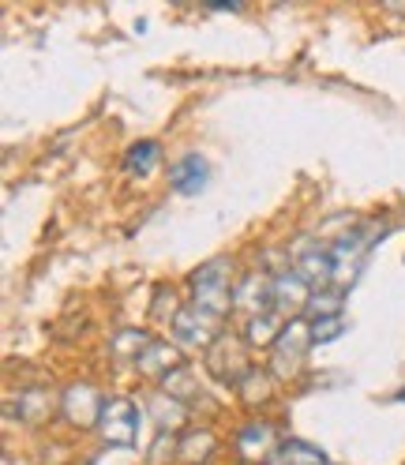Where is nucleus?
I'll return each mask as SVG.
<instances>
[{"instance_id": "f257e3e1", "label": "nucleus", "mask_w": 405, "mask_h": 465, "mask_svg": "<svg viewBox=\"0 0 405 465\" xmlns=\"http://www.w3.org/2000/svg\"><path fill=\"white\" fill-rule=\"evenodd\" d=\"M192 304L211 312V315H229V308H233V263L229 259H207V263H199L192 271Z\"/></svg>"}, {"instance_id": "f03ea898", "label": "nucleus", "mask_w": 405, "mask_h": 465, "mask_svg": "<svg viewBox=\"0 0 405 465\" xmlns=\"http://www.w3.org/2000/svg\"><path fill=\"white\" fill-rule=\"evenodd\" d=\"M139 420H143V410L132 398H105V410H102V420H98V435L105 440V447H135Z\"/></svg>"}, {"instance_id": "7ed1b4c3", "label": "nucleus", "mask_w": 405, "mask_h": 465, "mask_svg": "<svg viewBox=\"0 0 405 465\" xmlns=\"http://www.w3.org/2000/svg\"><path fill=\"white\" fill-rule=\"evenodd\" d=\"M371 241H375V225L361 222V225H353L350 232H341V237L331 244V252H334V285H345V282L357 278L364 255L371 252Z\"/></svg>"}, {"instance_id": "20e7f679", "label": "nucleus", "mask_w": 405, "mask_h": 465, "mask_svg": "<svg viewBox=\"0 0 405 465\" xmlns=\"http://www.w3.org/2000/svg\"><path fill=\"white\" fill-rule=\"evenodd\" d=\"M218 323H222L218 315L188 304V308H181L177 319L169 323V334H173V341L184 345V349H211V345L222 338V334H218Z\"/></svg>"}, {"instance_id": "39448f33", "label": "nucleus", "mask_w": 405, "mask_h": 465, "mask_svg": "<svg viewBox=\"0 0 405 465\" xmlns=\"http://www.w3.org/2000/svg\"><path fill=\"white\" fill-rule=\"evenodd\" d=\"M293 271H301L311 289H331L334 285V252L323 241L301 237L293 244Z\"/></svg>"}, {"instance_id": "423d86ee", "label": "nucleus", "mask_w": 405, "mask_h": 465, "mask_svg": "<svg viewBox=\"0 0 405 465\" xmlns=\"http://www.w3.org/2000/svg\"><path fill=\"white\" fill-rule=\"evenodd\" d=\"M315 341H311V323L308 319H289V323L282 327V334H278V341H274V371L278 375H289V371H297L301 368V361L308 357V349H311Z\"/></svg>"}, {"instance_id": "0eeeda50", "label": "nucleus", "mask_w": 405, "mask_h": 465, "mask_svg": "<svg viewBox=\"0 0 405 465\" xmlns=\"http://www.w3.org/2000/svg\"><path fill=\"white\" fill-rule=\"evenodd\" d=\"M244 345H248V341H237V338L222 334V338L207 349V368H211L214 380H222V383H229V387H241V380L252 371V364H248V357H244Z\"/></svg>"}, {"instance_id": "6e6552de", "label": "nucleus", "mask_w": 405, "mask_h": 465, "mask_svg": "<svg viewBox=\"0 0 405 465\" xmlns=\"http://www.w3.org/2000/svg\"><path fill=\"white\" fill-rule=\"evenodd\" d=\"M102 410H105V398H102L91 383H72V387H64V394H61V413H64V420L75 424V428H98Z\"/></svg>"}, {"instance_id": "1a4fd4ad", "label": "nucleus", "mask_w": 405, "mask_h": 465, "mask_svg": "<svg viewBox=\"0 0 405 465\" xmlns=\"http://www.w3.org/2000/svg\"><path fill=\"white\" fill-rule=\"evenodd\" d=\"M278 447H282V440H278L274 424H267V420H252V424H244V428L237 431V454H241L244 461L278 458Z\"/></svg>"}, {"instance_id": "9d476101", "label": "nucleus", "mask_w": 405, "mask_h": 465, "mask_svg": "<svg viewBox=\"0 0 405 465\" xmlns=\"http://www.w3.org/2000/svg\"><path fill=\"white\" fill-rule=\"evenodd\" d=\"M184 364V357H181V345L177 341H162V338H154L147 349L139 353V361L132 364L139 375H147V380H165V375H173Z\"/></svg>"}, {"instance_id": "9b49d317", "label": "nucleus", "mask_w": 405, "mask_h": 465, "mask_svg": "<svg viewBox=\"0 0 405 465\" xmlns=\"http://www.w3.org/2000/svg\"><path fill=\"white\" fill-rule=\"evenodd\" d=\"M207 177H211V165H207V158H202V154H184V158H177L169 165V184H173V192H177V195L202 192Z\"/></svg>"}, {"instance_id": "f8f14e48", "label": "nucleus", "mask_w": 405, "mask_h": 465, "mask_svg": "<svg viewBox=\"0 0 405 465\" xmlns=\"http://www.w3.org/2000/svg\"><path fill=\"white\" fill-rule=\"evenodd\" d=\"M311 293H315V289L308 285V278H304L301 271H289V267H285V271L274 274V304H278V308L301 312V308H308Z\"/></svg>"}, {"instance_id": "ddd939ff", "label": "nucleus", "mask_w": 405, "mask_h": 465, "mask_svg": "<svg viewBox=\"0 0 405 465\" xmlns=\"http://www.w3.org/2000/svg\"><path fill=\"white\" fill-rule=\"evenodd\" d=\"M271 304H274V278L248 274V278L237 285L233 308H244V312H252V315H263V312H271Z\"/></svg>"}, {"instance_id": "4468645a", "label": "nucleus", "mask_w": 405, "mask_h": 465, "mask_svg": "<svg viewBox=\"0 0 405 465\" xmlns=\"http://www.w3.org/2000/svg\"><path fill=\"white\" fill-rule=\"evenodd\" d=\"M8 413L19 417L23 424H42V420H49V413H53V394H49L45 387H23V391L15 394V405H12Z\"/></svg>"}, {"instance_id": "2eb2a0df", "label": "nucleus", "mask_w": 405, "mask_h": 465, "mask_svg": "<svg viewBox=\"0 0 405 465\" xmlns=\"http://www.w3.org/2000/svg\"><path fill=\"white\" fill-rule=\"evenodd\" d=\"M158 165H162V143L158 139H139L124 154V169L132 173V177H143V181L154 177Z\"/></svg>"}, {"instance_id": "dca6fc26", "label": "nucleus", "mask_w": 405, "mask_h": 465, "mask_svg": "<svg viewBox=\"0 0 405 465\" xmlns=\"http://www.w3.org/2000/svg\"><path fill=\"white\" fill-rule=\"evenodd\" d=\"M154 338L147 334V331H135V327H124V331H117L109 338V357H117L121 364H135L139 361V353L147 349Z\"/></svg>"}, {"instance_id": "f3484780", "label": "nucleus", "mask_w": 405, "mask_h": 465, "mask_svg": "<svg viewBox=\"0 0 405 465\" xmlns=\"http://www.w3.org/2000/svg\"><path fill=\"white\" fill-rule=\"evenodd\" d=\"M147 413L154 417V424L162 428V431H177L184 420H188V405L184 401H177L173 394H154L151 398V405H147Z\"/></svg>"}, {"instance_id": "a211bd4d", "label": "nucleus", "mask_w": 405, "mask_h": 465, "mask_svg": "<svg viewBox=\"0 0 405 465\" xmlns=\"http://www.w3.org/2000/svg\"><path fill=\"white\" fill-rule=\"evenodd\" d=\"M278 461L282 465H331V454L308 440H282Z\"/></svg>"}, {"instance_id": "6ab92c4d", "label": "nucleus", "mask_w": 405, "mask_h": 465, "mask_svg": "<svg viewBox=\"0 0 405 465\" xmlns=\"http://www.w3.org/2000/svg\"><path fill=\"white\" fill-rule=\"evenodd\" d=\"M282 327H285V323H278V315H274V312L252 315V319H248V327H244V341H248V345H259V349H274Z\"/></svg>"}, {"instance_id": "aec40b11", "label": "nucleus", "mask_w": 405, "mask_h": 465, "mask_svg": "<svg viewBox=\"0 0 405 465\" xmlns=\"http://www.w3.org/2000/svg\"><path fill=\"white\" fill-rule=\"evenodd\" d=\"M214 447H218V440H214V431L211 428H192V431H184V440H181V458L184 461H207L211 454H214Z\"/></svg>"}, {"instance_id": "412c9836", "label": "nucleus", "mask_w": 405, "mask_h": 465, "mask_svg": "<svg viewBox=\"0 0 405 465\" xmlns=\"http://www.w3.org/2000/svg\"><path fill=\"white\" fill-rule=\"evenodd\" d=\"M162 391L165 394H173V398H177V401H195L199 394H202V387H199V375L188 368V364H181L177 371H173V375H165V380H162Z\"/></svg>"}, {"instance_id": "4be33fe9", "label": "nucleus", "mask_w": 405, "mask_h": 465, "mask_svg": "<svg viewBox=\"0 0 405 465\" xmlns=\"http://www.w3.org/2000/svg\"><path fill=\"white\" fill-rule=\"evenodd\" d=\"M304 312H308L311 319H331V315H341V293H338V289H315Z\"/></svg>"}, {"instance_id": "5701e85b", "label": "nucleus", "mask_w": 405, "mask_h": 465, "mask_svg": "<svg viewBox=\"0 0 405 465\" xmlns=\"http://www.w3.org/2000/svg\"><path fill=\"white\" fill-rule=\"evenodd\" d=\"M241 391H244L248 401H263L267 391H271V375H267V371H259V368H252L244 380H241Z\"/></svg>"}, {"instance_id": "b1692460", "label": "nucleus", "mask_w": 405, "mask_h": 465, "mask_svg": "<svg viewBox=\"0 0 405 465\" xmlns=\"http://www.w3.org/2000/svg\"><path fill=\"white\" fill-rule=\"evenodd\" d=\"M341 331H345V319H341V315H331V319H311V341H315V345L334 341Z\"/></svg>"}, {"instance_id": "393cba45", "label": "nucleus", "mask_w": 405, "mask_h": 465, "mask_svg": "<svg viewBox=\"0 0 405 465\" xmlns=\"http://www.w3.org/2000/svg\"><path fill=\"white\" fill-rule=\"evenodd\" d=\"M173 450H181V443L173 440L169 431H162L158 443H154V450H151V461H165V458H173Z\"/></svg>"}, {"instance_id": "a878e982", "label": "nucleus", "mask_w": 405, "mask_h": 465, "mask_svg": "<svg viewBox=\"0 0 405 465\" xmlns=\"http://www.w3.org/2000/svg\"><path fill=\"white\" fill-rule=\"evenodd\" d=\"M394 398H398V401H405V387H401V391H398V394H394Z\"/></svg>"}]
</instances>
